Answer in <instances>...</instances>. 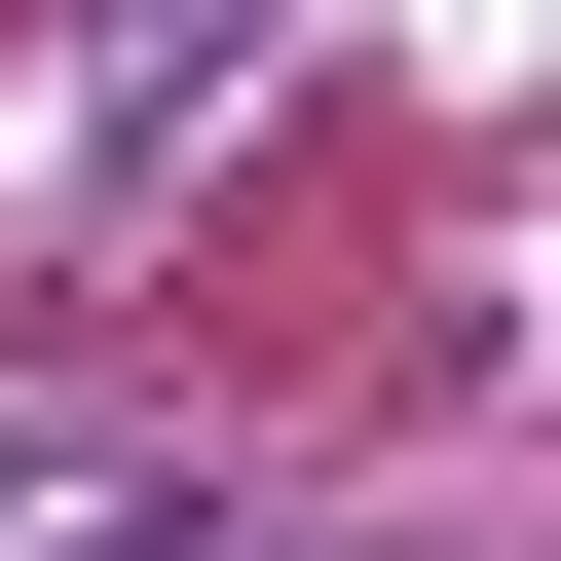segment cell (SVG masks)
I'll return each mask as SVG.
<instances>
[{
    "label": "cell",
    "mask_w": 561,
    "mask_h": 561,
    "mask_svg": "<svg viewBox=\"0 0 561 561\" xmlns=\"http://www.w3.org/2000/svg\"><path fill=\"white\" fill-rule=\"evenodd\" d=\"M187 524V449H76V486H0V561H150Z\"/></svg>",
    "instance_id": "1"
}]
</instances>
